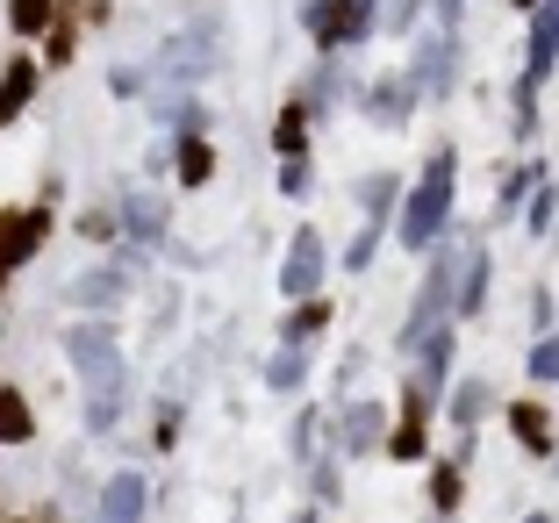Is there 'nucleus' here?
<instances>
[{"mask_svg":"<svg viewBox=\"0 0 559 523\" xmlns=\"http://www.w3.org/2000/svg\"><path fill=\"white\" fill-rule=\"evenodd\" d=\"M337 438H345L352 452H373V438H380V409H373V402H359V409H345V424H337Z\"/></svg>","mask_w":559,"mask_h":523,"instance_id":"obj_7","label":"nucleus"},{"mask_svg":"<svg viewBox=\"0 0 559 523\" xmlns=\"http://www.w3.org/2000/svg\"><path fill=\"white\" fill-rule=\"evenodd\" d=\"M130 223L144 229V237H165V201H151V194H136L130 201Z\"/></svg>","mask_w":559,"mask_h":523,"instance_id":"obj_12","label":"nucleus"},{"mask_svg":"<svg viewBox=\"0 0 559 523\" xmlns=\"http://www.w3.org/2000/svg\"><path fill=\"white\" fill-rule=\"evenodd\" d=\"M531 380H559V337H545L538 352H531Z\"/></svg>","mask_w":559,"mask_h":523,"instance_id":"obj_14","label":"nucleus"},{"mask_svg":"<svg viewBox=\"0 0 559 523\" xmlns=\"http://www.w3.org/2000/svg\"><path fill=\"white\" fill-rule=\"evenodd\" d=\"M524 523H545V516H524Z\"/></svg>","mask_w":559,"mask_h":523,"instance_id":"obj_17","label":"nucleus"},{"mask_svg":"<svg viewBox=\"0 0 559 523\" xmlns=\"http://www.w3.org/2000/svg\"><path fill=\"white\" fill-rule=\"evenodd\" d=\"M36 438V416H29V402H22L15 388H0V444H29Z\"/></svg>","mask_w":559,"mask_h":523,"instance_id":"obj_6","label":"nucleus"},{"mask_svg":"<svg viewBox=\"0 0 559 523\" xmlns=\"http://www.w3.org/2000/svg\"><path fill=\"white\" fill-rule=\"evenodd\" d=\"M452 180H460V158H452V151H438V158H430V173L416 180L409 209H402V245H409V251H430V245H438L444 209H452Z\"/></svg>","mask_w":559,"mask_h":523,"instance_id":"obj_1","label":"nucleus"},{"mask_svg":"<svg viewBox=\"0 0 559 523\" xmlns=\"http://www.w3.org/2000/svg\"><path fill=\"white\" fill-rule=\"evenodd\" d=\"M480 409H488V388H480V380H466V388H460V409H452V416H460V424H474Z\"/></svg>","mask_w":559,"mask_h":523,"instance_id":"obj_15","label":"nucleus"},{"mask_svg":"<svg viewBox=\"0 0 559 523\" xmlns=\"http://www.w3.org/2000/svg\"><path fill=\"white\" fill-rule=\"evenodd\" d=\"M44 229H50V215H36V209H8L0 215V287L29 265V251L44 245Z\"/></svg>","mask_w":559,"mask_h":523,"instance_id":"obj_2","label":"nucleus"},{"mask_svg":"<svg viewBox=\"0 0 559 523\" xmlns=\"http://www.w3.org/2000/svg\"><path fill=\"white\" fill-rule=\"evenodd\" d=\"M430 509H438V516H452V509H460V474H452V466H438V474H430Z\"/></svg>","mask_w":559,"mask_h":523,"instance_id":"obj_10","label":"nucleus"},{"mask_svg":"<svg viewBox=\"0 0 559 523\" xmlns=\"http://www.w3.org/2000/svg\"><path fill=\"white\" fill-rule=\"evenodd\" d=\"M316 280H323V245H316V229H301L287 265H280V287H287V295H316Z\"/></svg>","mask_w":559,"mask_h":523,"instance_id":"obj_4","label":"nucleus"},{"mask_svg":"<svg viewBox=\"0 0 559 523\" xmlns=\"http://www.w3.org/2000/svg\"><path fill=\"white\" fill-rule=\"evenodd\" d=\"M215 173V158H209V144H180V180L187 187H201Z\"/></svg>","mask_w":559,"mask_h":523,"instance_id":"obj_11","label":"nucleus"},{"mask_svg":"<svg viewBox=\"0 0 559 523\" xmlns=\"http://www.w3.org/2000/svg\"><path fill=\"white\" fill-rule=\"evenodd\" d=\"M144 502H151L144 474H116L100 488V523H144Z\"/></svg>","mask_w":559,"mask_h":523,"instance_id":"obj_3","label":"nucleus"},{"mask_svg":"<svg viewBox=\"0 0 559 523\" xmlns=\"http://www.w3.org/2000/svg\"><path fill=\"white\" fill-rule=\"evenodd\" d=\"M72 295H80L86 309H100V301H122V280H116V273H100V265H94V273H80V287H72Z\"/></svg>","mask_w":559,"mask_h":523,"instance_id":"obj_9","label":"nucleus"},{"mask_svg":"<svg viewBox=\"0 0 559 523\" xmlns=\"http://www.w3.org/2000/svg\"><path fill=\"white\" fill-rule=\"evenodd\" d=\"M273 388H280V394H287V388H301V352H295V344H287V352L273 359Z\"/></svg>","mask_w":559,"mask_h":523,"instance_id":"obj_13","label":"nucleus"},{"mask_svg":"<svg viewBox=\"0 0 559 523\" xmlns=\"http://www.w3.org/2000/svg\"><path fill=\"white\" fill-rule=\"evenodd\" d=\"M510 430L531 444V452H552V416H545L538 402H510Z\"/></svg>","mask_w":559,"mask_h":523,"instance_id":"obj_5","label":"nucleus"},{"mask_svg":"<svg viewBox=\"0 0 559 523\" xmlns=\"http://www.w3.org/2000/svg\"><path fill=\"white\" fill-rule=\"evenodd\" d=\"M295 523H316V516H309V509H301V516H295Z\"/></svg>","mask_w":559,"mask_h":523,"instance_id":"obj_16","label":"nucleus"},{"mask_svg":"<svg viewBox=\"0 0 559 523\" xmlns=\"http://www.w3.org/2000/svg\"><path fill=\"white\" fill-rule=\"evenodd\" d=\"M29 86H36V72H29V66H15L8 80H0V122H15V115H22V100H29Z\"/></svg>","mask_w":559,"mask_h":523,"instance_id":"obj_8","label":"nucleus"}]
</instances>
